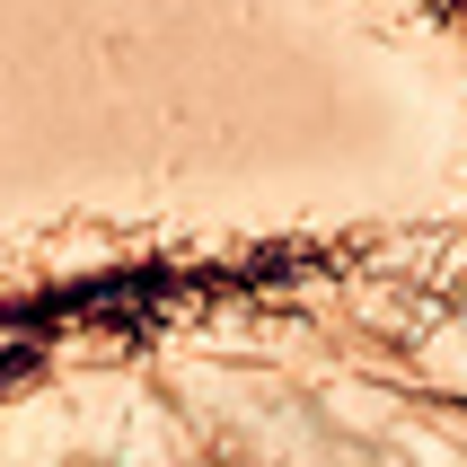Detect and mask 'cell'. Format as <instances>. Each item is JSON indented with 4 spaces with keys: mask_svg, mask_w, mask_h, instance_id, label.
<instances>
[{
    "mask_svg": "<svg viewBox=\"0 0 467 467\" xmlns=\"http://www.w3.org/2000/svg\"><path fill=\"white\" fill-rule=\"evenodd\" d=\"M0 203L441 238L467 221V0H0ZM106 283V274H98Z\"/></svg>",
    "mask_w": 467,
    "mask_h": 467,
    "instance_id": "1",
    "label": "cell"
}]
</instances>
